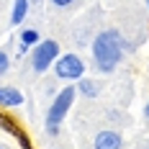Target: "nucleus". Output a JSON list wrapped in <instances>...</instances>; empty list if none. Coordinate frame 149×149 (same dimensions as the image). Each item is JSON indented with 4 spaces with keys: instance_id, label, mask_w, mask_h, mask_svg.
Returning <instances> with one entry per match:
<instances>
[{
    "instance_id": "obj_9",
    "label": "nucleus",
    "mask_w": 149,
    "mask_h": 149,
    "mask_svg": "<svg viewBox=\"0 0 149 149\" xmlns=\"http://www.w3.org/2000/svg\"><path fill=\"white\" fill-rule=\"evenodd\" d=\"M82 82L77 85V90L85 95V98H95L98 95V85H95V80H85V77H80Z\"/></svg>"
},
{
    "instance_id": "obj_5",
    "label": "nucleus",
    "mask_w": 149,
    "mask_h": 149,
    "mask_svg": "<svg viewBox=\"0 0 149 149\" xmlns=\"http://www.w3.org/2000/svg\"><path fill=\"white\" fill-rule=\"evenodd\" d=\"M93 144H95V149H121L123 147V139H121L118 131H100Z\"/></svg>"
},
{
    "instance_id": "obj_4",
    "label": "nucleus",
    "mask_w": 149,
    "mask_h": 149,
    "mask_svg": "<svg viewBox=\"0 0 149 149\" xmlns=\"http://www.w3.org/2000/svg\"><path fill=\"white\" fill-rule=\"evenodd\" d=\"M54 72H57L59 80H80L85 74V62L77 54H62L54 62Z\"/></svg>"
},
{
    "instance_id": "obj_8",
    "label": "nucleus",
    "mask_w": 149,
    "mask_h": 149,
    "mask_svg": "<svg viewBox=\"0 0 149 149\" xmlns=\"http://www.w3.org/2000/svg\"><path fill=\"white\" fill-rule=\"evenodd\" d=\"M39 41H41V39H39V33H36L33 29H26V31H21V44H18V52L23 54V52H26L29 46H36Z\"/></svg>"
},
{
    "instance_id": "obj_13",
    "label": "nucleus",
    "mask_w": 149,
    "mask_h": 149,
    "mask_svg": "<svg viewBox=\"0 0 149 149\" xmlns=\"http://www.w3.org/2000/svg\"><path fill=\"white\" fill-rule=\"evenodd\" d=\"M147 8H149V0H147Z\"/></svg>"
},
{
    "instance_id": "obj_3",
    "label": "nucleus",
    "mask_w": 149,
    "mask_h": 149,
    "mask_svg": "<svg viewBox=\"0 0 149 149\" xmlns=\"http://www.w3.org/2000/svg\"><path fill=\"white\" fill-rule=\"evenodd\" d=\"M57 59H59V44L52 41V39L39 41L33 46V52H31V64H33L36 72H46Z\"/></svg>"
},
{
    "instance_id": "obj_6",
    "label": "nucleus",
    "mask_w": 149,
    "mask_h": 149,
    "mask_svg": "<svg viewBox=\"0 0 149 149\" xmlns=\"http://www.w3.org/2000/svg\"><path fill=\"white\" fill-rule=\"evenodd\" d=\"M23 103V95H21V90L10 88V85H5V88H0V105H8V108H15V105Z\"/></svg>"
},
{
    "instance_id": "obj_1",
    "label": "nucleus",
    "mask_w": 149,
    "mask_h": 149,
    "mask_svg": "<svg viewBox=\"0 0 149 149\" xmlns=\"http://www.w3.org/2000/svg\"><path fill=\"white\" fill-rule=\"evenodd\" d=\"M123 57V39L116 29L100 31L93 41V59L100 72H113Z\"/></svg>"
},
{
    "instance_id": "obj_14",
    "label": "nucleus",
    "mask_w": 149,
    "mask_h": 149,
    "mask_svg": "<svg viewBox=\"0 0 149 149\" xmlns=\"http://www.w3.org/2000/svg\"><path fill=\"white\" fill-rule=\"evenodd\" d=\"M39 3H41V0H39Z\"/></svg>"
},
{
    "instance_id": "obj_15",
    "label": "nucleus",
    "mask_w": 149,
    "mask_h": 149,
    "mask_svg": "<svg viewBox=\"0 0 149 149\" xmlns=\"http://www.w3.org/2000/svg\"><path fill=\"white\" fill-rule=\"evenodd\" d=\"M0 149H3V147H0Z\"/></svg>"
},
{
    "instance_id": "obj_7",
    "label": "nucleus",
    "mask_w": 149,
    "mask_h": 149,
    "mask_svg": "<svg viewBox=\"0 0 149 149\" xmlns=\"http://www.w3.org/2000/svg\"><path fill=\"white\" fill-rule=\"evenodd\" d=\"M29 3L31 0H15L13 3V13H10V23H13V26H18V23L26 18V13H29Z\"/></svg>"
},
{
    "instance_id": "obj_10",
    "label": "nucleus",
    "mask_w": 149,
    "mask_h": 149,
    "mask_svg": "<svg viewBox=\"0 0 149 149\" xmlns=\"http://www.w3.org/2000/svg\"><path fill=\"white\" fill-rule=\"evenodd\" d=\"M8 70H10V59H8V54L0 49V74H5Z\"/></svg>"
},
{
    "instance_id": "obj_11",
    "label": "nucleus",
    "mask_w": 149,
    "mask_h": 149,
    "mask_svg": "<svg viewBox=\"0 0 149 149\" xmlns=\"http://www.w3.org/2000/svg\"><path fill=\"white\" fill-rule=\"evenodd\" d=\"M52 3H54L57 8H67V5H72L74 0H52Z\"/></svg>"
},
{
    "instance_id": "obj_12",
    "label": "nucleus",
    "mask_w": 149,
    "mask_h": 149,
    "mask_svg": "<svg viewBox=\"0 0 149 149\" xmlns=\"http://www.w3.org/2000/svg\"><path fill=\"white\" fill-rule=\"evenodd\" d=\"M144 116H147V121H149V103L144 105Z\"/></svg>"
},
{
    "instance_id": "obj_2",
    "label": "nucleus",
    "mask_w": 149,
    "mask_h": 149,
    "mask_svg": "<svg viewBox=\"0 0 149 149\" xmlns=\"http://www.w3.org/2000/svg\"><path fill=\"white\" fill-rule=\"evenodd\" d=\"M74 93H77L74 88H62V93L54 98V103L49 105V113H46V131H49L52 136L59 131L64 116L70 113V108H72V103H74Z\"/></svg>"
}]
</instances>
